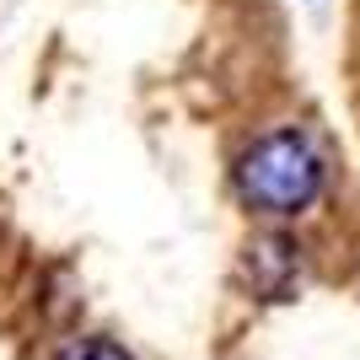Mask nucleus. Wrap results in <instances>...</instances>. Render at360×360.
<instances>
[{
  "instance_id": "nucleus-1",
  "label": "nucleus",
  "mask_w": 360,
  "mask_h": 360,
  "mask_svg": "<svg viewBox=\"0 0 360 360\" xmlns=\"http://www.w3.org/2000/svg\"><path fill=\"white\" fill-rule=\"evenodd\" d=\"M231 183H237V199L248 210L290 221V215L317 205L323 183H328V156H323L317 135L285 124V129H269L242 150Z\"/></svg>"
},
{
  "instance_id": "nucleus-2",
  "label": "nucleus",
  "mask_w": 360,
  "mask_h": 360,
  "mask_svg": "<svg viewBox=\"0 0 360 360\" xmlns=\"http://www.w3.org/2000/svg\"><path fill=\"white\" fill-rule=\"evenodd\" d=\"M248 269H253L258 290L269 301H285L290 285H296V248L285 237H258L253 253H248Z\"/></svg>"
},
{
  "instance_id": "nucleus-3",
  "label": "nucleus",
  "mask_w": 360,
  "mask_h": 360,
  "mask_svg": "<svg viewBox=\"0 0 360 360\" xmlns=\"http://www.w3.org/2000/svg\"><path fill=\"white\" fill-rule=\"evenodd\" d=\"M54 360H129V349L113 345V339H75V345H65Z\"/></svg>"
}]
</instances>
